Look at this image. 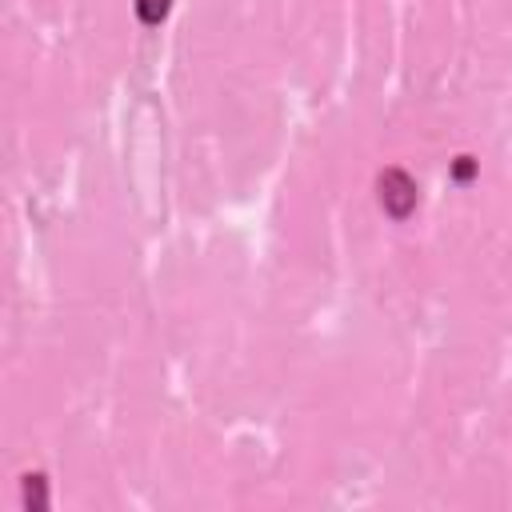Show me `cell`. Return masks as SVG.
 <instances>
[{
    "mask_svg": "<svg viewBox=\"0 0 512 512\" xmlns=\"http://www.w3.org/2000/svg\"><path fill=\"white\" fill-rule=\"evenodd\" d=\"M376 200L384 208V216L392 220H408L416 212V200H420V188L416 180L404 172V168H384L376 176Z\"/></svg>",
    "mask_w": 512,
    "mask_h": 512,
    "instance_id": "6da1fadb",
    "label": "cell"
},
{
    "mask_svg": "<svg viewBox=\"0 0 512 512\" xmlns=\"http://www.w3.org/2000/svg\"><path fill=\"white\" fill-rule=\"evenodd\" d=\"M136 4V16H140V24H164L168 20V8H172V0H132Z\"/></svg>",
    "mask_w": 512,
    "mask_h": 512,
    "instance_id": "7a4b0ae2",
    "label": "cell"
},
{
    "mask_svg": "<svg viewBox=\"0 0 512 512\" xmlns=\"http://www.w3.org/2000/svg\"><path fill=\"white\" fill-rule=\"evenodd\" d=\"M24 504H28V508H32V504H36V508H48V488H44V476H40V472H36V476H32V472L24 476Z\"/></svg>",
    "mask_w": 512,
    "mask_h": 512,
    "instance_id": "3957f363",
    "label": "cell"
},
{
    "mask_svg": "<svg viewBox=\"0 0 512 512\" xmlns=\"http://www.w3.org/2000/svg\"><path fill=\"white\" fill-rule=\"evenodd\" d=\"M472 172H476V160H472V156H456V164H452V176H456L460 184H468V180H472Z\"/></svg>",
    "mask_w": 512,
    "mask_h": 512,
    "instance_id": "277c9868",
    "label": "cell"
}]
</instances>
